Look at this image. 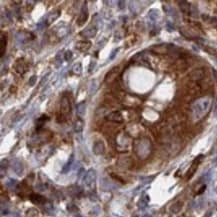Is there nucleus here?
<instances>
[{"label":"nucleus","instance_id":"nucleus-1","mask_svg":"<svg viewBox=\"0 0 217 217\" xmlns=\"http://www.w3.org/2000/svg\"><path fill=\"white\" fill-rule=\"evenodd\" d=\"M212 104V99L210 97H202L198 99L192 106V111H193L194 117L197 119L202 118L204 115H206L209 112Z\"/></svg>","mask_w":217,"mask_h":217},{"label":"nucleus","instance_id":"nucleus-2","mask_svg":"<svg viewBox=\"0 0 217 217\" xmlns=\"http://www.w3.org/2000/svg\"><path fill=\"white\" fill-rule=\"evenodd\" d=\"M151 145L147 139H141L135 143V152L140 158H146L150 154Z\"/></svg>","mask_w":217,"mask_h":217},{"label":"nucleus","instance_id":"nucleus-3","mask_svg":"<svg viewBox=\"0 0 217 217\" xmlns=\"http://www.w3.org/2000/svg\"><path fill=\"white\" fill-rule=\"evenodd\" d=\"M71 110V106H70V100L67 96H63L61 99V104H60V111L63 116H66L67 114L70 113Z\"/></svg>","mask_w":217,"mask_h":217},{"label":"nucleus","instance_id":"nucleus-4","mask_svg":"<svg viewBox=\"0 0 217 217\" xmlns=\"http://www.w3.org/2000/svg\"><path fill=\"white\" fill-rule=\"evenodd\" d=\"M107 119L109 121L116 122V123H121L123 122V116L119 111H113L107 115Z\"/></svg>","mask_w":217,"mask_h":217},{"label":"nucleus","instance_id":"nucleus-5","mask_svg":"<svg viewBox=\"0 0 217 217\" xmlns=\"http://www.w3.org/2000/svg\"><path fill=\"white\" fill-rule=\"evenodd\" d=\"M118 72H119V67H114V68H112L107 74H106V76H105L106 82H112V81L117 77Z\"/></svg>","mask_w":217,"mask_h":217},{"label":"nucleus","instance_id":"nucleus-6","mask_svg":"<svg viewBox=\"0 0 217 217\" xmlns=\"http://www.w3.org/2000/svg\"><path fill=\"white\" fill-rule=\"evenodd\" d=\"M105 151V146L102 141H97L93 145V152L97 155L103 154Z\"/></svg>","mask_w":217,"mask_h":217},{"label":"nucleus","instance_id":"nucleus-7","mask_svg":"<svg viewBox=\"0 0 217 217\" xmlns=\"http://www.w3.org/2000/svg\"><path fill=\"white\" fill-rule=\"evenodd\" d=\"M15 70L20 74H23L27 70V64L24 62V60H18L15 64Z\"/></svg>","mask_w":217,"mask_h":217},{"label":"nucleus","instance_id":"nucleus-8","mask_svg":"<svg viewBox=\"0 0 217 217\" xmlns=\"http://www.w3.org/2000/svg\"><path fill=\"white\" fill-rule=\"evenodd\" d=\"M91 46V43L89 41H79L76 43V49H78L81 52H85Z\"/></svg>","mask_w":217,"mask_h":217},{"label":"nucleus","instance_id":"nucleus-9","mask_svg":"<svg viewBox=\"0 0 217 217\" xmlns=\"http://www.w3.org/2000/svg\"><path fill=\"white\" fill-rule=\"evenodd\" d=\"M87 18H88V11L86 7L84 6V7L82 8V10H81V13L78 17V25H82V24L87 20Z\"/></svg>","mask_w":217,"mask_h":217},{"label":"nucleus","instance_id":"nucleus-10","mask_svg":"<svg viewBox=\"0 0 217 217\" xmlns=\"http://www.w3.org/2000/svg\"><path fill=\"white\" fill-rule=\"evenodd\" d=\"M30 200L32 201L35 204H44L46 202V199L41 195H38V194H32L30 196Z\"/></svg>","mask_w":217,"mask_h":217},{"label":"nucleus","instance_id":"nucleus-11","mask_svg":"<svg viewBox=\"0 0 217 217\" xmlns=\"http://www.w3.org/2000/svg\"><path fill=\"white\" fill-rule=\"evenodd\" d=\"M95 177H96V174H95V171L94 170H89L87 172V174L85 175L84 177V181L86 182V184H91L92 182L95 180Z\"/></svg>","mask_w":217,"mask_h":217},{"label":"nucleus","instance_id":"nucleus-12","mask_svg":"<svg viewBox=\"0 0 217 217\" xmlns=\"http://www.w3.org/2000/svg\"><path fill=\"white\" fill-rule=\"evenodd\" d=\"M59 15H60V10H56V11H54V12L49 13L48 16H47V19H46V23L47 24L52 23V21L57 19V18L59 17Z\"/></svg>","mask_w":217,"mask_h":217},{"label":"nucleus","instance_id":"nucleus-13","mask_svg":"<svg viewBox=\"0 0 217 217\" xmlns=\"http://www.w3.org/2000/svg\"><path fill=\"white\" fill-rule=\"evenodd\" d=\"M96 32H97V30L95 27H93V28H92V27H88L87 29H85L84 31L81 32V34L85 35L86 37H93V36H95Z\"/></svg>","mask_w":217,"mask_h":217},{"label":"nucleus","instance_id":"nucleus-14","mask_svg":"<svg viewBox=\"0 0 217 217\" xmlns=\"http://www.w3.org/2000/svg\"><path fill=\"white\" fill-rule=\"evenodd\" d=\"M84 127V121L81 118H77V120L75 122V125H74V130L75 132H81Z\"/></svg>","mask_w":217,"mask_h":217},{"label":"nucleus","instance_id":"nucleus-15","mask_svg":"<svg viewBox=\"0 0 217 217\" xmlns=\"http://www.w3.org/2000/svg\"><path fill=\"white\" fill-rule=\"evenodd\" d=\"M179 4H180V8H181V10L183 12L185 13H188L189 10H190V4L188 3V2L186 1H179Z\"/></svg>","mask_w":217,"mask_h":217},{"label":"nucleus","instance_id":"nucleus-16","mask_svg":"<svg viewBox=\"0 0 217 217\" xmlns=\"http://www.w3.org/2000/svg\"><path fill=\"white\" fill-rule=\"evenodd\" d=\"M181 207H182V202L178 201V202L174 203L172 206H171V212H173V213H177V212H179L180 210H181Z\"/></svg>","mask_w":217,"mask_h":217},{"label":"nucleus","instance_id":"nucleus-17","mask_svg":"<svg viewBox=\"0 0 217 217\" xmlns=\"http://www.w3.org/2000/svg\"><path fill=\"white\" fill-rule=\"evenodd\" d=\"M6 48V37H4V35H1V56L4 55Z\"/></svg>","mask_w":217,"mask_h":217},{"label":"nucleus","instance_id":"nucleus-18","mask_svg":"<svg viewBox=\"0 0 217 217\" xmlns=\"http://www.w3.org/2000/svg\"><path fill=\"white\" fill-rule=\"evenodd\" d=\"M71 56H72L71 51H67V52H66V57H65V59H66V60H68L69 58H71Z\"/></svg>","mask_w":217,"mask_h":217},{"label":"nucleus","instance_id":"nucleus-19","mask_svg":"<svg viewBox=\"0 0 217 217\" xmlns=\"http://www.w3.org/2000/svg\"><path fill=\"white\" fill-rule=\"evenodd\" d=\"M205 188H206V185H203V186H202V188H201L200 190L198 191V194H201V193H202V192L205 190Z\"/></svg>","mask_w":217,"mask_h":217},{"label":"nucleus","instance_id":"nucleus-20","mask_svg":"<svg viewBox=\"0 0 217 217\" xmlns=\"http://www.w3.org/2000/svg\"><path fill=\"white\" fill-rule=\"evenodd\" d=\"M214 113H215V116L217 117V102L215 104V109H214Z\"/></svg>","mask_w":217,"mask_h":217},{"label":"nucleus","instance_id":"nucleus-21","mask_svg":"<svg viewBox=\"0 0 217 217\" xmlns=\"http://www.w3.org/2000/svg\"><path fill=\"white\" fill-rule=\"evenodd\" d=\"M144 217H152V216H151V215H145Z\"/></svg>","mask_w":217,"mask_h":217},{"label":"nucleus","instance_id":"nucleus-22","mask_svg":"<svg viewBox=\"0 0 217 217\" xmlns=\"http://www.w3.org/2000/svg\"><path fill=\"white\" fill-rule=\"evenodd\" d=\"M216 193H217V187H216Z\"/></svg>","mask_w":217,"mask_h":217}]
</instances>
